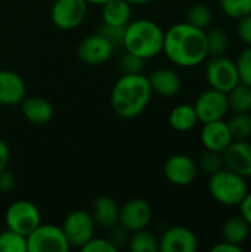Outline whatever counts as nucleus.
Instances as JSON below:
<instances>
[{
  "instance_id": "nucleus-1",
  "label": "nucleus",
  "mask_w": 251,
  "mask_h": 252,
  "mask_svg": "<svg viewBox=\"0 0 251 252\" xmlns=\"http://www.w3.org/2000/svg\"><path fill=\"white\" fill-rule=\"evenodd\" d=\"M163 53L178 66L192 68L203 63L209 56L206 30H200L186 21L172 25L164 31Z\"/></svg>"
},
{
  "instance_id": "nucleus-2",
  "label": "nucleus",
  "mask_w": 251,
  "mask_h": 252,
  "mask_svg": "<svg viewBox=\"0 0 251 252\" xmlns=\"http://www.w3.org/2000/svg\"><path fill=\"white\" fill-rule=\"evenodd\" d=\"M152 90L143 74H123L111 90V108L120 118H136L149 105Z\"/></svg>"
},
{
  "instance_id": "nucleus-3",
  "label": "nucleus",
  "mask_w": 251,
  "mask_h": 252,
  "mask_svg": "<svg viewBox=\"0 0 251 252\" xmlns=\"http://www.w3.org/2000/svg\"><path fill=\"white\" fill-rule=\"evenodd\" d=\"M164 31L151 19H135L124 27V52H130L142 59H151L163 52Z\"/></svg>"
},
{
  "instance_id": "nucleus-4",
  "label": "nucleus",
  "mask_w": 251,
  "mask_h": 252,
  "mask_svg": "<svg viewBox=\"0 0 251 252\" xmlns=\"http://www.w3.org/2000/svg\"><path fill=\"white\" fill-rule=\"evenodd\" d=\"M209 192L216 202L226 207H234L240 205L244 199L249 192V186L243 176L228 168H222L210 176Z\"/></svg>"
},
{
  "instance_id": "nucleus-5",
  "label": "nucleus",
  "mask_w": 251,
  "mask_h": 252,
  "mask_svg": "<svg viewBox=\"0 0 251 252\" xmlns=\"http://www.w3.org/2000/svg\"><path fill=\"white\" fill-rule=\"evenodd\" d=\"M4 223L6 229L27 236L41 223V214L36 204L19 199L7 207L4 213Z\"/></svg>"
},
{
  "instance_id": "nucleus-6",
  "label": "nucleus",
  "mask_w": 251,
  "mask_h": 252,
  "mask_svg": "<svg viewBox=\"0 0 251 252\" xmlns=\"http://www.w3.org/2000/svg\"><path fill=\"white\" fill-rule=\"evenodd\" d=\"M28 252H68L71 250L61 226L40 223L27 235Z\"/></svg>"
},
{
  "instance_id": "nucleus-7",
  "label": "nucleus",
  "mask_w": 251,
  "mask_h": 252,
  "mask_svg": "<svg viewBox=\"0 0 251 252\" xmlns=\"http://www.w3.org/2000/svg\"><path fill=\"white\" fill-rule=\"evenodd\" d=\"M206 78L212 89L228 93L240 83L237 62L222 56H212L206 66Z\"/></svg>"
},
{
  "instance_id": "nucleus-8",
  "label": "nucleus",
  "mask_w": 251,
  "mask_h": 252,
  "mask_svg": "<svg viewBox=\"0 0 251 252\" xmlns=\"http://www.w3.org/2000/svg\"><path fill=\"white\" fill-rule=\"evenodd\" d=\"M61 227L71 248H81L86 242H89L95 236V230H96V224L90 213L84 210L71 211L65 217Z\"/></svg>"
},
{
  "instance_id": "nucleus-9",
  "label": "nucleus",
  "mask_w": 251,
  "mask_h": 252,
  "mask_svg": "<svg viewBox=\"0 0 251 252\" xmlns=\"http://www.w3.org/2000/svg\"><path fill=\"white\" fill-rule=\"evenodd\" d=\"M89 3L86 0H55L50 9V18L56 28L71 31L78 28L87 16Z\"/></svg>"
},
{
  "instance_id": "nucleus-10",
  "label": "nucleus",
  "mask_w": 251,
  "mask_h": 252,
  "mask_svg": "<svg viewBox=\"0 0 251 252\" xmlns=\"http://www.w3.org/2000/svg\"><path fill=\"white\" fill-rule=\"evenodd\" d=\"M194 108H195L198 121L203 124L210 123V121L223 120L229 111L228 94L210 87V89L204 90L197 97Z\"/></svg>"
},
{
  "instance_id": "nucleus-11",
  "label": "nucleus",
  "mask_w": 251,
  "mask_h": 252,
  "mask_svg": "<svg viewBox=\"0 0 251 252\" xmlns=\"http://www.w3.org/2000/svg\"><path fill=\"white\" fill-rule=\"evenodd\" d=\"M114 50L115 47L104 35H101L99 32H95L80 41L77 47V55L83 63L89 66H98V65L108 62Z\"/></svg>"
},
{
  "instance_id": "nucleus-12",
  "label": "nucleus",
  "mask_w": 251,
  "mask_h": 252,
  "mask_svg": "<svg viewBox=\"0 0 251 252\" xmlns=\"http://www.w3.org/2000/svg\"><path fill=\"white\" fill-rule=\"evenodd\" d=\"M152 220V208L148 201L142 198H135L127 201L120 208L118 224L129 233L146 229Z\"/></svg>"
},
{
  "instance_id": "nucleus-13",
  "label": "nucleus",
  "mask_w": 251,
  "mask_h": 252,
  "mask_svg": "<svg viewBox=\"0 0 251 252\" xmlns=\"http://www.w3.org/2000/svg\"><path fill=\"white\" fill-rule=\"evenodd\" d=\"M198 174L197 162L185 154H176L167 158L164 164V176L167 182L175 186L185 188L189 186Z\"/></svg>"
},
{
  "instance_id": "nucleus-14",
  "label": "nucleus",
  "mask_w": 251,
  "mask_h": 252,
  "mask_svg": "<svg viewBox=\"0 0 251 252\" xmlns=\"http://www.w3.org/2000/svg\"><path fill=\"white\" fill-rule=\"evenodd\" d=\"M198 239L195 233L185 226L169 227L158 239L160 252H195Z\"/></svg>"
},
{
  "instance_id": "nucleus-15",
  "label": "nucleus",
  "mask_w": 251,
  "mask_h": 252,
  "mask_svg": "<svg viewBox=\"0 0 251 252\" xmlns=\"http://www.w3.org/2000/svg\"><path fill=\"white\" fill-rule=\"evenodd\" d=\"M225 168L243 176L251 177V143L249 140H232L222 152Z\"/></svg>"
},
{
  "instance_id": "nucleus-16",
  "label": "nucleus",
  "mask_w": 251,
  "mask_h": 252,
  "mask_svg": "<svg viewBox=\"0 0 251 252\" xmlns=\"http://www.w3.org/2000/svg\"><path fill=\"white\" fill-rule=\"evenodd\" d=\"M27 87L22 77L10 69H0V105H19L25 97Z\"/></svg>"
},
{
  "instance_id": "nucleus-17",
  "label": "nucleus",
  "mask_w": 251,
  "mask_h": 252,
  "mask_svg": "<svg viewBox=\"0 0 251 252\" xmlns=\"http://www.w3.org/2000/svg\"><path fill=\"white\" fill-rule=\"evenodd\" d=\"M232 134L228 123L223 120L204 123L201 130V143L209 151L223 152L232 142Z\"/></svg>"
},
{
  "instance_id": "nucleus-18",
  "label": "nucleus",
  "mask_w": 251,
  "mask_h": 252,
  "mask_svg": "<svg viewBox=\"0 0 251 252\" xmlns=\"http://www.w3.org/2000/svg\"><path fill=\"white\" fill-rule=\"evenodd\" d=\"M152 93L163 97L176 96L182 89V80L179 74L172 68H158L152 71L148 77Z\"/></svg>"
},
{
  "instance_id": "nucleus-19",
  "label": "nucleus",
  "mask_w": 251,
  "mask_h": 252,
  "mask_svg": "<svg viewBox=\"0 0 251 252\" xmlns=\"http://www.w3.org/2000/svg\"><path fill=\"white\" fill-rule=\"evenodd\" d=\"M21 105V114L22 117L34 126H44L47 124L53 117V106L52 103L41 97V96H30L24 97Z\"/></svg>"
},
{
  "instance_id": "nucleus-20",
  "label": "nucleus",
  "mask_w": 251,
  "mask_h": 252,
  "mask_svg": "<svg viewBox=\"0 0 251 252\" xmlns=\"http://www.w3.org/2000/svg\"><path fill=\"white\" fill-rule=\"evenodd\" d=\"M90 216L96 226H99L105 230H109V229L118 226L120 207L112 198L102 195V196H98L92 202Z\"/></svg>"
},
{
  "instance_id": "nucleus-21",
  "label": "nucleus",
  "mask_w": 251,
  "mask_h": 252,
  "mask_svg": "<svg viewBox=\"0 0 251 252\" xmlns=\"http://www.w3.org/2000/svg\"><path fill=\"white\" fill-rule=\"evenodd\" d=\"M132 21V4L127 0H108L102 4V22L126 27Z\"/></svg>"
},
{
  "instance_id": "nucleus-22",
  "label": "nucleus",
  "mask_w": 251,
  "mask_h": 252,
  "mask_svg": "<svg viewBox=\"0 0 251 252\" xmlns=\"http://www.w3.org/2000/svg\"><path fill=\"white\" fill-rule=\"evenodd\" d=\"M197 123H200V121H198L194 105H188V103L178 105L169 114L170 127L176 131H180V133L192 130L197 126Z\"/></svg>"
},
{
  "instance_id": "nucleus-23",
  "label": "nucleus",
  "mask_w": 251,
  "mask_h": 252,
  "mask_svg": "<svg viewBox=\"0 0 251 252\" xmlns=\"http://www.w3.org/2000/svg\"><path fill=\"white\" fill-rule=\"evenodd\" d=\"M250 230L251 226L247 223V220L243 216H235L225 221L222 227V236L223 241L243 247L250 236Z\"/></svg>"
},
{
  "instance_id": "nucleus-24",
  "label": "nucleus",
  "mask_w": 251,
  "mask_h": 252,
  "mask_svg": "<svg viewBox=\"0 0 251 252\" xmlns=\"http://www.w3.org/2000/svg\"><path fill=\"white\" fill-rule=\"evenodd\" d=\"M228 94V103H229V109H232L234 112H251V87L244 84V83H238L231 92L226 93Z\"/></svg>"
},
{
  "instance_id": "nucleus-25",
  "label": "nucleus",
  "mask_w": 251,
  "mask_h": 252,
  "mask_svg": "<svg viewBox=\"0 0 251 252\" xmlns=\"http://www.w3.org/2000/svg\"><path fill=\"white\" fill-rule=\"evenodd\" d=\"M127 247L132 252H158V239L146 229L132 232Z\"/></svg>"
},
{
  "instance_id": "nucleus-26",
  "label": "nucleus",
  "mask_w": 251,
  "mask_h": 252,
  "mask_svg": "<svg viewBox=\"0 0 251 252\" xmlns=\"http://www.w3.org/2000/svg\"><path fill=\"white\" fill-rule=\"evenodd\" d=\"M206 41H207V52L212 56H222L229 49V35L222 28H212L206 31Z\"/></svg>"
},
{
  "instance_id": "nucleus-27",
  "label": "nucleus",
  "mask_w": 251,
  "mask_h": 252,
  "mask_svg": "<svg viewBox=\"0 0 251 252\" xmlns=\"http://www.w3.org/2000/svg\"><path fill=\"white\" fill-rule=\"evenodd\" d=\"M234 140H247L251 137V112H235L228 121Z\"/></svg>"
},
{
  "instance_id": "nucleus-28",
  "label": "nucleus",
  "mask_w": 251,
  "mask_h": 252,
  "mask_svg": "<svg viewBox=\"0 0 251 252\" xmlns=\"http://www.w3.org/2000/svg\"><path fill=\"white\" fill-rule=\"evenodd\" d=\"M0 252H28L27 236L10 229L0 232Z\"/></svg>"
},
{
  "instance_id": "nucleus-29",
  "label": "nucleus",
  "mask_w": 251,
  "mask_h": 252,
  "mask_svg": "<svg viewBox=\"0 0 251 252\" xmlns=\"http://www.w3.org/2000/svg\"><path fill=\"white\" fill-rule=\"evenodd\" d=\"M213 21V12L206 3H195L189 7L186 13V22L200 28L206 30Z\"/></svg>"
},
{
  "instance_id": "nucleus-30",
  "label": "nucleus",
  "mask_w": 251,
  "mask_h": 252,
  "mask_svg": "<svg viewBox=\"0 0 251 252\" xmlns=\"http://www.w3.org/2000/svg\"><path fill=\"white\" fill-rule=\"evenodd\" d=\"M198 168L201 171H204L206 174H215L219 170L225 168V161H223V154L222 152H216V151H209L206 149V152L200 157L198 161Z\"/></svg>"
},
{
  "instance_id": "nucleus-31",
  "label": "nucleus",
  "mask_w": 251,
  "mask_h": 252,
  "mask_svg": "<svg viewBox=\"0 0 251 252\" xmlns=\"http://www.w3.org/2000/svg\"><path fill=\"white\" fill-rule=\"evenodd\" d=\"M220 7L226 16L240 19L251 13V0H220Z\"/></svg>"
},
{
  "instance_id": "nucleus-32",
  "label": "nucleus",
  "mask_w": 251,
  "mask_h": 252,
  "mask_svg": "<svg viewBox=\"0 0 251 252\" xmlns=\"http://www.w3.org/2000/svg\"><path fill=\"white\" fill-rule=\"evenodd\" d=\"M118 68L123 74H142V71L145 68V59H142L130 52H124L123 56L120 58Z\"/></svg>"
},
{
  "instance_id": "nucleus-33",
  "label": "nucleus",
  "mask_w": 251,
  "mask_h": 252,
  "mask_svg": "<svg viewBox=\"0 0 251 252\" xmlns=\"http://www.w3.org/2000/svg\"><path fill=\"white\" fill-rule=\"evenodd\" d=\"M237 68L240 74V81L251 87V46H247L238 56Z\"/></svg>"
},
{
  "instance_id": "nucleus-34",
  "label": "nucleus",
  "mask_w": 251,
  "mask_h": 252,
  "mask_svg": "<svg viewBox=\"0 0 251 252\" xmlns=\"http://www.w3.org/2000/svg\"><path fill=\"white\" fill-rule=\"evenodd\" d=\"M101 35H104L115 49L121 47L123 44V35H124V27H117V25H109V24H101L99 30L96 31Z\"/></svg>"
},
{
  "instance_id": "nucleus-35",
  "label": "nucleus",
  "mask_w": 251,
  "mask_h": 252,
  "mask_svg": "<svg viewBox=\"0 0 251 252\" xmlns=\"http://www.w3.org/2000/svg\"><path fill=\"white\" fill-rule=\"evenodd\" d=\"M83 252H117V248L108 238H96L93 236L89 242H86L81 248Z\"/></svg>"
},
{
  "instance_id": "nucleus-36",
  "label": "nucleus",
  "mask_w": 251,
  "mask_h": 252,
  "mask_svg": "<svg viewBox=\"0 0 251 252\" xmlns=\"http://www.w3.org/2000/svg\"><path fill=\"white\" fill-rule=\"evenodd\" d=\"M237 35L243 43H246L247 46H251V13L238 19Z\"/></svg>"
},
{
  "instance_id": "nucleus-37",
  "label": "nucleus",
  "mask_w": 251,
  "mask_h": 252,
  "mask_svg": "<svg viewBox=\"0 0 251 252\" xmlns=\"http://www.w3.org/2000/svg\"><path fill=\"white\" fill-rule=\"evenodd\" d=\"M108 232H109V233H108V239L112 242V245H114L117 250L121 248V247H124V245H127L129 232H127L126 229H123L120 224L115 226V227H112V229H109Z\"/></svg>"
},
{
  "instance_id": "nucleus-38",
  "label": "nucleus",
  "mask_w": 251,
  "mask_h": 252,
  "mask_svg": "<svg viewBox=\"0 0 251 252\" xmlns=\"http://www.w3.org/2000/svg\"><path fill=\"white\" fill-rule=\"evenodd\" d=\"M15 188V176L6 168L0 171V192L7 193Z\"/></svg>"
},
{
  "instance_id": "nucleus-39",
  "label": "nucleus",
  "mask_w": 251,
  "mask_h": 252,
  "mask_svg": "<svg viewBox=\"0 0 251 252\" xmlns=\"http://www.w3.org/2000/svg\"><path fill=\"white\" fill-rule=\"evenodd\" d=\"M240 211H241V216L251 226V192H247L244 199L240 202Z\"/></svg>"
},
{
  "instance_id": "nucleus-40",
  "label": "nucleus",
  "mask_w": 251,
  "mask_h": 252,
  "mask_svg": "<svg viewBox=\"0 0 251 252\" xmlns=\"http://www.w3.org/2000/svg\"><path fill=\"white\" fill-rule=\"evenodd\" d=\"M9 157H10V151H9V146L7 143L0 139V171H3L7 164H9Z\"/></svg>"
},
{
  "instance_id": "nucleus-41",
  "label": "nucleus",
  "mask_w": 251,
  "mask_h": 252,
  "mask_svg": "<svg viewBox=\"0 0 251 252\" xmlns=\"http://www.w3.org/2000/svg\"><path fill=\"white\" fill-rule=\"evenodd\" d=\"M243 251V247H238V245H234L231 242H220L217 245H215L212 248V252H241Z\"/></svg>"
},
{
  "instance_id": "nucleus-42",
  "label": "nucleus",
  "mask_w": 251,
  "mask_h": 252,
  "mask_svg": "<svg viewBox=\"0 0 251 252\" xmlns=\"http://www.w3.org/2000/svg\"><path fill=\"white\" fill-rule=\"evenodd\" d=\"M132 6H143V4H148L151 0H127Z\"/></svg>"
},
{
  "instance_id": "nucleus-43",
  "label": "nucleus",
  "mask_w": 251,
  "mask_h": 252,
  "mask_svg": "<svg viewBox=\"0 0 251 252\" xmlns=\"http://www.w3.org/2000/svg\"><path fill=\"white\" fill-rule=\"evenodd\" d=\"M86 1H87L89 4H101V6H102V4L107 3L108 0H86Z\"/></svg>"
}]
</instances>
